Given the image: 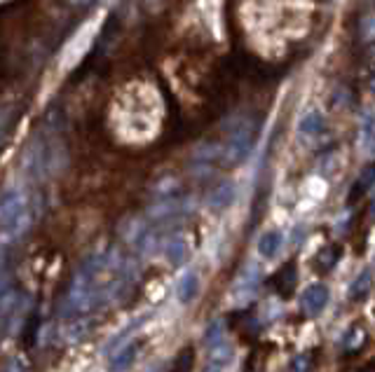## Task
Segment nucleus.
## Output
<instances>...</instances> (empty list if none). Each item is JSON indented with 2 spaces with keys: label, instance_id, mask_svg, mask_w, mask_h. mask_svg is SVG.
<instances>
[{
  "label": "nucleus",
  "instance_id": "obj_1",
  "mask_svg": "<svg viewBox=\"0 0 375 372\" xmlns=\"http://www.w3.org/2000/svg\"><path fill=\"white\" fill-rule=\"evenodd\" d=\"M0 213H3L5 239L21 234L28 227V222H31L26 194L21 190H16V187H8V190L3 192V206H0Z\"/></svg>",
  "mask_w": 375,
  "mask_h": 372
},
{
  "label": "nucleus",
  "instance_id": "obj_2",
  "mask_svg": "<svg viewBox=\"0 0 375 372\" xmlns=\"http://www.w3.org/2000/svg\"><path fill=\"white\" fill-rule=\"evenodd\" d=\"M228 131V143L223 146V152H220V164L225 167H237L244 159L249 157L253 146V122L249 117H242L237 124L232 127H225Z\"/></svg>",
  "mask_w": 375,
  "mask_h": 372
},
{
  "label": "nucleus",
  "instance_id": "obj_3",
  "mask_svg": "<svg viewBox=\"0 0 375 372\" xmlns=\"http://www.w3.org/2000/svg\"><path fill=\"white\" fill-rule=\"evenodd\" d=\"M99 28H101V16H96V19H89L87 24H82L78 28L76 36L68 40L64 47V54H61V68H64V71L66 68H73L84 54H87V49L92 47Z\"/></svg>",
  "mask_w": 375,
  "mask_h": 372
},
{
  "label": "nucleus",
  "instance_id": "obj_4",
  "mask_svg": "<svg viewBox=\"0 0 375 372\" xmlns=\"http://www.w3.org/2000/svg\"><path fill=\"white\" fill-rule=\"evenodd\" d=\"M328 300H331V293H328V288L323 283H312L308 288L303 290V297H300V302H303V309L308 316H319V314L326 309Z\"/></svg>",
  "mask_w": 375,
  "mask_h": 372
},
{
  "label": "nucleus",
  "instance_id": "obj_5",
  "mask_svg": "<svg viewBox=\"0 0 375 372\" xmlns=\"http://www.w3.org/2000/svg\"><path fill=\"white\" fill-rule=\"evenodd\" d=\"M24 169L31 178H43L45 169H49L47 167V152H45L41 141H33L31 146H28V150L24 154Z\"/></svg>",
  "mask_w": 375,
  "mask_h": 372
},
{
  "label": "nucleus",
  "instance_id": "obj_6",
  "mask_svg": "<svg viewBox=\"0 0 375 372\" xmlns=\"http://www.w3.org/2000/svg\"><path fill=\"white\" fill-rule=\"evenodd\" d=\"M235 199H237L235 183H232V181H223V183H218V185H216L212 192H209L207 204H209V209H214V211H225L228 206H232V202H235Z\"/></svg>",
  "mask_w": 375,
  "mask_h": 372
},
{
  "label": "nucleus",
  "instance_id": "obj_7",
  "mask_svg": "<svg viewBox=\"0 0 375 372\" xmlns=\"http://www.w3.org/2000/svg\"><path fill=\"white\" fill-rule=\"evenodd\" d=\"M197 293H200V277H197V272H185L176 286V297H179L181 305H190Z\"/></svg>",
  "mask_w": 375,
  "mask_h": 372
},
{
  "label": "nucleus",
  "instance_id": "obj_8",
  "mask_svg": "<svg viewBox=\"0 0 375 372\" xmlns=\"http://www.w3.org/2000/svg\"><path fill=\"white\" fill-rule=\"evenodd\" d=\"M164 257H167V260L172 262L174 267L183 265L185 257H188V242H185V237L176 234V237L169 239V242L164 244Z\"/></svg>",
  "mask_w": 375,
  "mask_h": 372
},
{
  "label": "nucleus",
  "instance_id": "obj_9",
  "mask_svg": "<svg viewBox=\"0 0 375 372\" xmlns=\"http://www.w3.org/2000/svg\"><path fill=\"white\" fill-rule=\"evenodd\" d=\"M282 242H284V239H282V232H277V230H270V232L260 234V239H258V255H260V257H265V260L275 257L277 253H280Z\"/></svg>",
  "mask_w": 375,
  "mask_h": 372
},
{
  "label": "nucleus",
  "instance_id": "obj_10",
  "mask_svg": "<svg viewBox=\"0 0 375 372\" xmlns=\"http://www.w3.org/2000/svg\"><path fill=\"white\" fill-rule=\"evenodd\" d=\"M258 281H260V272L255 270L253 265H249L247 272H242V277L237 279L235 293H240L242 290V295H253L255 288H258Z\"/></svg>",
  "mask_w": 375,
  "mask_h": 372
},
{
  "label": "nucleus",
  "instance_id": "obj_11",
  "mask_svg": "<svg viewBox=\"0 0 375 372\" xmlns=\"http://www.w3.org/2000/svg\"><path fill=\"white\" fill-rule=\"evenodd\" d=\"M321 129H323V117H321L319 111L305 113V115L300 117V122H298V131L303 136H317Z\"/></svg>",
  "mask_w": 375,
  "mask_h": 372
},
{
  "label": "nucleus",
  "instance_id": "obj_12",
  "mask_svg": "<svg viewBox=\"0 0 375 372\" xmlns=\"http://www.w3.org/2000/svg\"><path fill=\"white\" fill-rule=\"evenodd\" d=\"M220 152H223V146H216V143H197L195 150H192V162H209L214 159H220Z\"/></svg>",
  "mask_w": 375,
  "mask_h": 372
},
{
  "label": "nucleus",
  "instance_id": "obj_13",
  "mask_svg": "<svg viewBox=\"0 0 375 372\" xmlns=\"http://www.w3.org/2000/svg\"><path fill=\"white\" fill-rule=\"evenodd\" d=\"M371 281H373V274H371V270H363L359 277L352 281V286H350V300H361L363 295L371 290Z\"/></svg>",
  "mask_w": 375,
  "mask_h": 372
},
{
  "label": "nucleus",
  "instance_id": "obj_14",
  "mask_svg": "<svg viewBox=\"0 0 375 372\" xmlns=\"http://www.w3.org/2000/svg\"><path fill=\"white\" fill-rule=\"evenodd\" d=\"M136 353H139V342H132V345H127L120 353H117V356H113V363H111L113 370H117V372L127 370L129 365H132L134 360H136Z\"/></svg>",
  "mask_w": 375,
  "mask_h": 372
},
{
  "label": "nucleus",
  "instance_id": "obj_15",
  "mask_svg": "<svg viewBox=\"0 0 375 372\" xmlns=\"http://www.w3.org/2000/svg\"><path fill=\"white\" fill-rule=\"evenodd\" d=\"M192 365H195V349L183 347L179 351V356L174 358V365L169 372H192Z\"/></svg>",
  "mask_w": 375,
  "mask_h": 372
},
{
  "label": "nucleus",
  "instance_id": "obj_16",
  "mask_svg": "<svg viewBox=\"0 0 375 372\" xmlns=\"http://www.w3.org/2000/svg\"><path fill=\"white\" fill-rule=\"evenodd\" d=\"M315 368V358L312 353H295V356L288 360V372H312Z\"/></svg>",
  "mask_w": 375,
  "mask_h": 372
},
{
  "label": "nucleus",
  "instance_id": "obj_17",
  "mask_svg": "<svg viewBox=\"0 0 375 372\" xmlns=\"http://www.w3.org/2000/svg\"><path fill=\"white\" fill-rule=\"evenodd\" d=\"M204 342H207V347H212V349L223 342V321H220V318L209 323L207 333H204Z\"/></svg>",
  "mask_w": 375,
  "mask_h": 372
},
{
  "label": "nucleus",
  "instance_id": "obj_18",
  "mask_svg": "<svg viewBox=\"0 0 375 372\" xmlns=\"http://www.w3.org/2000/svg\"><path fill=\"white\" fill-rule=\"evenodd\" d=\"M176 190H179V181H176V178H162L155 187H152V194H155L157 199H164V197H174Z\"/></svg>",
  "mask_w": 375,
  "mask_h": 372
},
{
  "label": "nucleus",
  "instance_id": "obj_19",
  "mask_svg": "<svg viewBox=\"0 0 375 372\" xmlns=\"http://www.w3.org/2000/svg\"><path fill=\"white\" fill-rule=\"evenodd\" d=\"M359 31H361V38L366 40V43H373L375 40V12H368L366 16H363L361 24H359Z\"/></svg>",
  "mask_w": 375,
  "mask_h": 372
},
{
  "label": "nucleus",
  "instance_id": "obj_20",
  "mask_svg": "<svg viewBox=\"0 0 375 372\" xmlns=\"http://www.w3.org/2000/svg\"><path fill=\"white\" fill-rule=\"evenodd\" d=\"M36 316H31V321L26 323L24 333H21V337H24V345L26 347H33L36 345V335H38V321H33Z\"/></svg>",
  "mask_w": 375,
  "mask_h": 372
},
{
  "label": "nucleus",
  "instance_id": "obj_21",
  "mask_svg": "<svg viewBox=\"0 0 375 372\" xmlns=\"http://www.w3.org/2000/svg\"><path fill=\"white\" fill-rule=\"evenodd\" d=\"M3 372H28V365L24 363V358L21 356H12V358L5 360Z\"/></svg>",
  "mask_w": 375,
  "mask_h": 372
},
{
  "label": "nucleus",
  "instance_id": "obj_22",
  "mask_svg": "<svg viewBox=\"0 0 375 372\" xmlns=\"http://www.w3.org/2000/svg\"><path fill=\"white\" fill-rule=\"evenodd\" d=\"M335 260H338V248L323 251V253L319 255V267L321 270H331V267L335 265Z\"/></svg>",
  "mask_w": 375,
  "mask_h": 372
},
{
  "label": "nucleus",
  "instance_id": "obj_23",
  "mask_svg": "<svg viewBox=\"0 0 375 372\" xmlns=\"http://www.w3.org/2000/svg\"><path fill=\"white\" fill-rule=\"evenodd\" d=\"M68 3H71L73 8H87V5L92 3V0H68Z\"/></svg>",
  "mask_w": 375,
  "mask_h": 372
},
{
  "label": "nucleus",
  "instance_id": "obj_24",
  "mask_svg": "<svg viewBox=\"0 0 375 372\" xmlns=\"http://www.w3.org/2000/svg\"><path fill=\"white\" fill-rule=\"evenodd\" d=\"M204 372H223V365H218V363H214V360H212V365H209Z\"/></svg>",
  "mask_w": 375,
  "mask_h": 372
},
{
  "label": "nucleus",
  "instance_id": "obj_25",
  "mask_svg": "<svg viewBox=\"0 0 375 372\" xmlns=\"http://www.w3.org/2000/svg\"><path fill=\"white\" fill-rule=\"evenodd\" d=\"M371 218L375 220V197H373V202H371Z\"/></svg>",
  "mask_w": 375,
  "mask_h": 372
},
{
  "label": "nucleus",
  "instance_id": "obj_26",
  "mask_svg": "<svg viewBox=\"0 0 375 372\" xmlns=\"http://www.w3.org/2000/svg\"><path fill=\"white\" fill-rule=\"evenodd\" d=\"M361 372H375V368H373V365H368V368H363Z\"/></svg>",
  "mask_w": 375,
  "mask_h": 372
}]
</instances>
